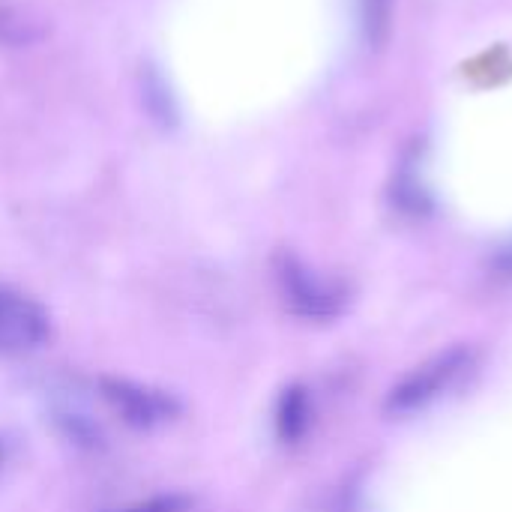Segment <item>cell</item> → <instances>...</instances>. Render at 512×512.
<instances>
[{"instance_id": "6da1fadb", "label": "cell", "mask_w": 512, "mask_h": 512, "mask_svg": "<svg viewBox=\"0 0 512 512\" xmlns=\"http://www.w3.org/2000/svg\"><path fill=\"white\" fill-rule=\"evenodd\" d=\"M279 285H282L285 303L303 318L324 321V318H333L342 306V291L336 285L318 279L297 258L279 261Z\"/></svg>"}, {"instance_id": "7a4b0ae2", "label": "cell", "mask_w": 512, "mask_h": 512, "mask_svg": "<svg viewBox=\"0 0 512 512\" xmlns=\"http://www.w3.org/2000/svg\"><path fill=\"white\" fill-rule=\"evenodd\" d=\"M48 336V315L30 297L0 285V354H24Z\"/></svg>"}, {"instance_id": "3957f363", "label": "cell", "mask_w": 512, "mask_h": 512, "mask_svg": "<svg viewBox=\"0 0 512 512\" xmlns=\"http://www.w3.org/2000/svg\"><path fill=\"white\" fill-rule=\"evenodd\" d=\"M465 363H468V354L462 348H456V351H447V354L417 366L399 387H393L390 408L393 411H414V408L426 405L465 369Z\"/></svg>"}, {"instance_id": "277c9868", "label": "cell", "mask_w": 512, "mask_h": 512, "mask_svg": "<svg viewBox=\"0 0 512 512\" xmlns=\"http://www.w3.org/2000/svg\"><path fill=\"white\" fill-rule=\"evenodd\" d=\"M102 393L108 399V405L129 423L138 429H150L156 423H165L177 414V402L159 390H147L129 381H114L105 378L102 381Z\"/></svg>"}, {"instance_id": "5b68a950", "label": "cell", "mask_w": 512, "mask_h": 512, "mask_svg": "<svg viewBox=\"0 0 512 512\" xmlns=\"http://www.w3.org/2000/svg\"><path fill=\"white\" fill-rule=\"evenodd\" d=\"M42 36V18L30 9H21L15 3L0 0V45L21 48Z\"/></svg>"}, {"instance_id": "8992f818", "label": "cell", "mask_w": 512, "mask_h": 512, "mask_svg": "<svg viewBox=\"0 0 512 512\" xmlns=\"http://www.w3.org/2000/svg\"><path fill=\"white\" fill-rule=\"evenodd\" d=\"M309 426V399H306V390L300 387H291L285 390L282 402H279V411H276V429L282 435V441H297Z\"/></svg>"}, {"instance_id": "52a82bcc", "label": "cell", "mask_w": 512, "mask_h": 512, "mask_svg": "<svg viewBox=\"0 0 512 512\" xmlns=\"http://www.w3.org/2000/svg\"><path fill=\"white\" fill-rule=\"evenodd\" d=\"M360 30L369 48H381L393 30V0H360Z\"/></svg>"}, {"instance_id": "ba28073f", "label": "cell", "mask_w": 512, "mask_h": 512, "mask_svg": "<svg viewBox=\"0 0 512 512\" xmlns=\"http://www.w3.org/2000/svg\"><path fill=\"white\" fill-rule=\"evenodd\" d=\"M186 510V501L183 498H177V495H162V498H150V501H144V504H135V507H129V510H120V512H183Z\"/></svg>"}, {"instance_id": "9c48e42d", "label": "cell", "mask_w": 512, "mask_h": 512, "mask_svg": "<svg viewBox=\"0 0 512 512\" xmlns=\"http://www.w3.org/2000/svg\"><path fill=\"white\" fill-rule=\"evenodd\" d=\"M0 459H3V447H0Z\"/></svg>"}]
</instances>
